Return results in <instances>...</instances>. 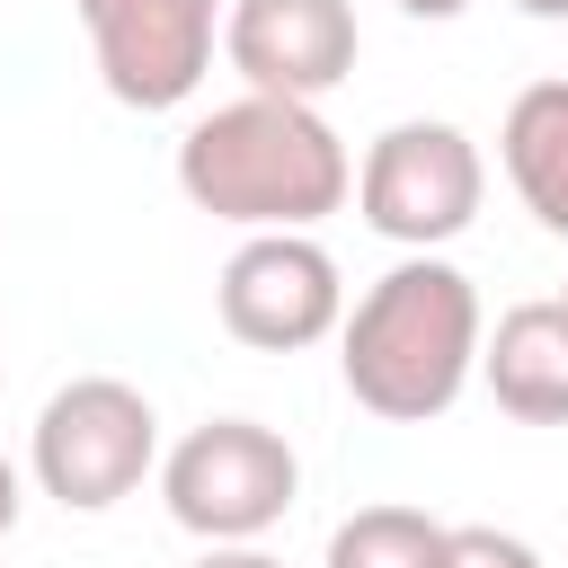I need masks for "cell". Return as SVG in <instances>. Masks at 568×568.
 I'll use <instances>...</instances> for the list:
<instances>
[{
	"instance_id": "1",
	"label": "cell",
	"mask_w": 568,
	"mask_h": 568,
	"mask_svg": "<svg viewBox=\"0 0 568 568\" xmlns=\"http://www.w3.org/2000/svg\"><path fill=\"white\" fill-rule=\"evenodd\" d=\"M479 284L453 257H399L337 320V382L382 426H426L479 382Z\"/></svg>"
},
{
	"instance_id": "2",
	"label": "cell",
	"mask_w": 568,
	"mask_h": 568,
	"mask_svg": "<svg viewBox=\"0 0 568 568\" xmlns=\"http://www.w3.org/2000/svg\"><path fill=\"white\" fill-rule=\"evenodd\" d=\"M178 195L213 222L248 231H320L355 195V160L320 106L293 98H231L178 133Z\"/></svg>"
},
{
	"instance_id": "3",
	"label": "cell",
	"mask_w": 568,
	"mask_h": 568,
	"mask_svg": "<svg viewBox=\"0 0 568 568\" xmlns=\"http://www.w3.org/2000/svg\"><path fill=\"white\" fill-rule=\"evenodd\" d=\"M160 506L178 532L213 541H266L302 497V453L266 417H204L160 453Z\"/></svg>"
},
{
	"instance_id": "4",
	"label": "cell",
	"mask_w": 568,
	"mask_h": 568,
	"mask_svg": "<svg viewBox=\"0 0 568 568\" xmlns=\"http://www.w3.org/2000/svg\"><path fill=\"white\" fill-rule=\"evenodd\" d=\"M151 470H160V408L115 373L62 382L27 426V479L71 515L124 506Z\"/></svg>"
},
{
	"instance_id": "5",
	"label": "cell",
	"mask_w": 568,
	"mask_h": 568,
	"mask_svg": "<svg viewBox=\"0 0 568 568\" xmlns=\"http://www.w3.org/2000/svg\"><path fill=\"white\" fill-rule=\"evenodd\" d=\"M488 204V160L462 124L444 115H408V124H382L355 160V213L373 240L408 248V257H435L444 240H462Z\"/></svg>"
},
{
	"instance_id": "6",
	"label": "cell",
	"mask_w": 568,
	"mask_h": 568,
	"mask_svg": "<svg viewBox=\"0 0 568 568\" xmlns=\"http://www.w3.org/2000/svg\"><path fill=\"white\" fill-rule=\"evenodd\" d=\"M71 9L106 98L133 115L186 106L222 53V0H71Z\"/></svg>"
},
{
	"instance_id": "7",
	"label": "cell",
	"mask_w": 568,
	"mask_h": 568,
	"mask_svg": "<svg viewBox=\"0 0 568 568\" xmlns=\"http://www.w3.org/2000/svg\"><path fill=\"white\" fill-rule=\"evenodd\" d=\"M213 311L240 346L257 355H302L320 337H337L346 320V275L311 231H248L222 275H213Z\"/></svg>"
},
{
	"instance_id": "8",
	"label": "cell",
	"mask_w": 568,
	"mask_h": 568,
	"mask_svg": "<svg viewBox=\"0 0 568 568\" xmlns=\"http://www.w3.org/2000/svg\"><path fill=\"white\" fill-rule=\"evenodd\" d=\"M355 53V0H222V62L248 80V98L320 106Z\"/></svg>"
},
{
	"instance_id": "9",
	"label": "cell",
	"mask_w": 568,
	"mask_h": 568,
	"mask_svg": "<svg viewBox=\"0 0 568 568\" xmlns=\"http://www.w3.org/2000/svg\"><path fill=\"white\" fill-rule=\"evenodd\" d=\"M479 382L515 426H568V311L515 302L479 337Z\"/></svg>"
},
{
	"instance_id": "10",
	"label": "cell",
	"mask_w": 568,
	"mask_h": 568,
	"mask_svg": "<svg viewBox=\"0 0 568 568\" xmlns=\"http://www.w3.org/2000/svg\"><path fill=\"white\" fill-rule=\"evenodd\" d=\"M497 160H506V186L524 195V213L550 240H568V80L515 89V106L497 124Z\"/></svg>"
},
{
	"instance_id": "11",
	"label": "cell",
	"mask_w": 568,
	"mask_h": 568,
	"mask_svg": "<svg viewBox=\"0 0 568 568\" xmlns=\"http://www.w3.org/2000/svg\"><path fill=\"white\" fill-rule=\"evenodd\" d=\"M435 550H444V524L426 506H355L328 532L320 568H435Z\"/></svg>"
},
{
	"instance_id": "12",
	"label": "cell",
	"mask_w": 568,
	"mask_h": 568,
	"mask_svg": "<svg viewBox=\"0 0 568 568\" xmlns=\"http://www.w3.org/2000/svg\"><path fill=\"white\" fill-rule=\"evenodd\" d=\"M435 568H550L524 532H497V524H444V550Z\"/></svg>"
},
{
	"instance_id": "13",
	"label": "cell",
	"mask_w": 568,
	"mask_h": 568,
	"mask_svg": "<svg viewBox=\"0 0 568 568\" xmlns=\"http://www.w3.org/2000/svg\"><path fill=\"white\" fill-rule=\"evenodd\" d=\"M195 568H284V559H275L266 541H213V550H204Z\"/></svg>"
},
{
	"instance_id": "14",
	"label": "cell",
	"mask_w": 568,
	"mask_h": 568,
	"mask_svg": "<svg viewBox=\"0 0 568 568\" xmlns=\"http://www.w3.org/2000/svg\"><path fill=\"white\" fill-rule=\"evenodd\" d=\"M18 515H27V470H18L9 453H0V541L18 532Z\"/></svg>"
},
{
	"instance_id": "15",
	"label": "cell",
	"mask_w": 568,
	"mask_h": 568,
	"mask_svg": "<svg viewBox=\"0 0 568 568\" xmlns=\"http://www.w3.org/2000/svg\"><path fill=\"white\" fill-rule=\"evenodd\" d=\"M399 9H408V18H426V27H444V18H462L470 0H399Z\"/></svg>"
},
{
	"instance_id": "16",
	"label": "cell",
	"mask_w": 568,
	"mask_h": 568,
	"mask_svg": "<svg viewBox=\"0 0 568 568\" xmlns=\"http://www.w3.org/2000/svg\"><path fill=\"white\" fill-rule=\"evenodd\" d=\"M524 18H541V27H568V0H515Z\"/></svg>"
},
{
	"instance_id": "17",
	"label": "cell",
	"mask_w": 568,
	"mask_h": 568,
	"mask_svg": "<svg viewBox=\"0 0 568 568\" xmlns=\"http://www.w3.org/2000/svg\"><path fill=\"white\" fill-rule=\"evenodd\" d=\"M559 311H568V293H559Z\"/></svg>"
}]
</instances>
